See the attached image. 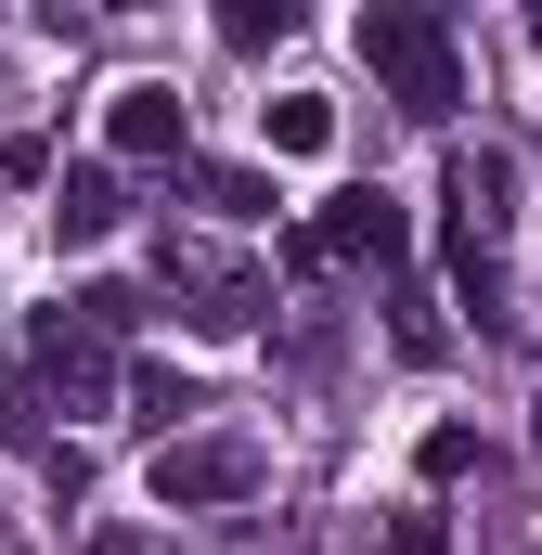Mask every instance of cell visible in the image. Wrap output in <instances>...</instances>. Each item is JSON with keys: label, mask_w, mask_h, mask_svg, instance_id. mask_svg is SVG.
<instances>
[{"label": "cell", "mask_w": 542, "mask_h": 555, "mask_svg": "<svg viewBox=\"0 0 542 555\" xmlns=\"http://www.w3.org/2000/svg\"><path fill=\"white\" fill-rule=\"evenodd\" d=\"M362 65L388 78L401 117H452V104H465V52H452V26L413 13V0H375V13H362Z\"/></svg>", "instance_id": "cell-1"}, {"label": "cell", "mask_w": 542, "mask_h": 555, "mask_svg": "<svg viewBox=\"0 0 542 555\" xmlns=\"http://www.w3.org/2000/svg\"><path fill=\"white\" fill-rule=\"evenodd\" d=\"M259 478H271V465H259V439H168L142 491H155L168 517H207V504H246Z\"/></svg>", "instance_id": "cell-2"}, {"label": "cell", "mask_w": 542, "mask_h": 555, "mask_svg": "<svg viewBox=\"0 0 542 555\" xmlns=\"http://www.w3.org/2000/svg\"><path fill=\"white\" fill-rule=\"evenodd\" d=\"M401 246H413V220H401V194H388V181H375V194H336V207L297 233V259H310V272H336V259H401Z\"/></svg>", "instance_id": "cell-3"}, {"label": "cell", "mask_w": 542, "mask_h": 555, "mask_svg": "<svg viewBox=\"0 0 542 555\" xmlns=\"http://www.w3.org/2000/svg\"><path fill=\"white\" fill-rule=\"evenodd\" d=\"M168 284L194 297V323H207V336H246V323L271 310L259 272H246V259H220V246H168Z\"/></svg>", "instance_id": "cell-4"}, {"label": "cell", "mask_w": 542, "mask_h": 555, "mask_svg": "<svg viewBox=\"0 0 542 555\" xmlns=\"http://www.w3.org/2000/svg\"><path fill=\"white\" fill-rule=\"evenodd\" d=\"M104 142H117V155H181V91H168V78H130V91L104 104Z\"/></svg>", "instance_id": "cell-5"}, {"label": "cell", "mask_w": 542, "mask_h": 555, "mask_svg": "<svg viewBox=\"0 0 542 555\" xmlns=\"http://www.w3.org/2000/svg\"><path fill=\"white\" fill-rule=\"evenodd\" d=\"M130 220V194H117V168H65V194H52V246H104Z\"/></svg>", "instance_id": "cell-6"}, {"label": "cell", "mask_w": 542, "mask_h": 555, "mask_svg": "<svg viewBox=\"0 0 542 555\" xmlns=\"http://www.w3.org/2000/svg\"><path fill=\"white\" fill-rule=\"evenodd\" d=\"M259 142H271V155H323V142H336V104L284 91V104H259Z\"/></svg>", "instance_id": "cell-7"}, {"label": "cell", "mask_w": 542, "mask_h": 555, "mask_svg": "<svg viewBox=\"0 0 542 555\" xmlns=\"http://www.w3.org/2000/svg\"><path fill=\"white\" fill-rule=\"evenodd\" d=\"M194 207H220V220H271L284 194H271L259 168H194Z\"/></svg>", "instance_id": "cell-8"}, {"label": "cell", "mask_w": 542, "mask_h": 555, "mask_svg": "<svg viewBox=\"0 0 542 555\" xmlns=\"http://www.w3.org/2000/svg\"><path fill=\"white\" fill-rule=\"evenodd\" d=\"M388 310H401V362H439V349H452V336H439V297H426V284H401Z\"/></svg>", "instance_id": "cell-9"}, {"label": "cell", "mask_w": 542, "mask_h": 555, "mask_svg": "<svg viewBox=\"0 0 542 555\" xmlns=\"http://www.w3.org/2000/svg\"><path fill=\"white\" fill-rule=\"evenodd\" d=\"M130 401H142V426H181V414H194V388H181V375H155V362L130 375Z\"/></svg>", "instance_id": "cell-10"}, {"label": "cell", "mask_w": 542, "mask_h": 555, "mask_svg": "<svg viewBox=\"0 0 542 555\" xmlns=\"http://www.w3.org/2000/svg\"><path fill=\"white\" fill-rule=\"evenodd\" d=\"M0 452H39V401H26V375H0Z\"/></svg>", "instance_id": "cell-11"}, {"label": "cell", "mask_w": 542, "mask_h": 555, "mask_svg": "<svg viewBox=\"0 0 542 555\" xmlns=\"http://www.w3.org/2000/svg\"><path fill=\"white\" fill-rule=\"evenodd\" d=\"M478 465V426H426V478H465Z\"/></svg>", "instance_id": "cell-12"}, {"label": "cell", "mask_w": 542, "mask_h": 555, "mask_svg": "<svg viewBox=\"0 0 542 555\" xmlns=\"http://www.w3.org/2000/svg\"><path fill=\"white\" fill-rule=\"evenodd\" d=\"M388 555H452V530H439V517H401V530H388Z\"/></svg>", "instance_id": "cell-13"}, {"label": "cell", "mask_w": 542, "mask_h": 555, "mask_svg": "<svg viewBox=\"0 0 542 555\" xmlns=\"http://www.w3.org/2000/svg\"><path fill=\"white\" fill-rule=\"evenodd\" d=\"M530 426H542V401H530Z\"/></svg>", "instance_id": "cell-14"}]
</instances>
